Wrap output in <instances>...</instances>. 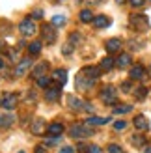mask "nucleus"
<instances>
[{"mask_svg":"<svg viewBox=\"0 0 151 153\" xmlns=\"http://www.w3.org/2000/svg\"><path fill=\"white\" fill-rule=\"evenodd\" d=\"M67 103H69V108H73V110H88V112H93L95 110L92 103H86V101H82V99L75 97V95H69Z\"/></svg>","mask_w":151,"mask_h":153,"instance_id":"7ed1b4c3","label":"nucleus"},{"mask_svg":"<svg viewBox=\"0 0 151 153\" xmlns=\"http://www.w3.org/2000/svg\"><path fill=\"white\" fill-rule=\"evenodd\" d=\"M123 2V0H116V4H121Z\"/></svg>","mask_w":151,"mask_h":153,"instance_id":"c03bdc74","label":"nucleus"},{"mask_svg":"<svg viewBox=\"0 0 151 153\" xmlns=\"http://www.w3.org/2000/svg\"><path fill=\"white\" fill-rule=\"evenodd\" d=\"M132 106L131 105H116L114 106V114H127V112H131Z\"/></svg>","mask_w":151,"mask_h":153,"instance_id":"a878e982","label":"nucleus"},{"mask_svg":"<svg viewBox=\"0 0 151 153\" xmlns=\"http://www.w3.org/2000/svg\"><path fill=\"white\" fill-rule=\"evenodd\" d=\"M88 153H101L99 146H88Z\"/></svg>","mask_w":151,"mask_h":153,"instance_id":"c9c22d12","label":"nucleus"},{"mask_svg":"<svg viewBox=\"0 0 151 153\" xmlns=\"http://www.w3.org/2000/svg\"><path fill=\"white\" fill-rule=\"evenodd\" d=\"M144 153H151V146H149V148H146V149H144Z\"/></svg>","mask_w":151,"mask_h":153,"instance_id":"79ce46f5","label":"nucleus"},{"mask_svg":"<svg viewBox=\"0 0 151 153\" xmlns=\"http://www.w3.org/2000/svg\"><path fill=\"white\" fill-rule=\"evenodd\" d=\"M131 62H132V58H131V54H127V52H123V54H119L118 56V60H116V64H118V67H127V65H131Z\"/></svg>","mask_w":151,"mask_h":153,"instance_id":"6ab92c4d","label":"nucleus"},{"mask_svg":"<svg viewBox=\"0 0 151 153\" xmlns=\"http://www.w3.org/2000/svg\"><path fill=\"white\" fill-rule=\"evenodd\" d=\"M47 71H49V64L47 62H41V64H37L32 69V76H34V79H39V76H43Z\"/></svg>","mask_w":151,"mask_h":153,"instance_id":"4468645a","label":"nucleus"},{"mask_svg":"<svg viewBox=\"0 0 151 153\" xmlns=\"http://www.w3.org/2000/svg\"><path fill=\"white\" fill-rule=\"evenodd\" d=\"M64 133V125L60 123V121H54V123L49 125V134H54V136H60Z\"/></svg>","mask_w":151,"mask_h":153,"instance_id":"aec40b11","label":"nucleus"},{"mask_svg":"<svg viewBox=\"0 0 151 153\" xmlns=\"http://www.w3.org/2000/svg\"><path fill=\"white\" fill-rule=\"evenodd\" d=\"M52 80H54L58 86H64V84L67 82V71L65 69H54L52 71V76H50Z\"/></svg>","mask_w":151,"mask_h":153,"instance_id":"9b49d317","label":"nucleus"},{"mask_svg":"<svg viewBox=\"0 0 151 153\" xmlns=\"http://www.w3.org/2000/svg\"><path fill=\"white\" fill-rule=\"evenodd\" d=\"M125 127H127V121H123V120H118L116 123H114V129H116V131H123Z\"/></svg>","mask_w":151,"mask_h":153,"instance_id":"473e14b6","label":"nucleus"},{"mask_svg":"<svg viewBox=\"0 0 151 153\" xmlns=\"http://www.w3.org/2000/svg\"><path fill=\"white\" fill-rule=\"evenodd\" d=\"M146 95H147V90L146 88H138L136 90V99H138V101H144Z\"/></svg>","mask_w":151,"mask_h":153,"instance_id":"c756f323","label":"nucleus"},{"mask_svg":"<svg viewBox=\"0 0 151 153\" xmlns=\"http://www.w3.org/2000/svg\"><path fill=\"white\" fill-rule=\"evenodd\" d=\"M129 25H131V28L136 30V32H146L149 28V21H147L146 15H132L129 19Z\"/></svg>","mask_w":151,"mask_h":153,"instance_id":"f03ea898","label":"nucleus"},{"mask_svg":"<svg viewBox=\"0 0 151 153\" xmlns=\"http://www.w3.org/2000/svg\"><path fill=\"white\" fill-rule=\"evenodd\" d=\"M13 121L15 118L11 116V114H0V129H7V127H11L13 125Z\"/></svg>","mask_w":151,"mask_h":153,"instance_id":"f3484780","label":"nucleus"},{"mask_svg":"<svg viewBox=\"0 0 151 153\" xmlns=\"http://www.w3.org/2000/svg\"><path fill=\"white\" fill-rule=\"evenodd\" d=\"M121 49V39H118V37H112V39L107 41V51L110 54H114V52H119Z\"/></svg>","mask_w":151,"mask_h":153,"instance_id":"ddd939ff","label":"nucleus"},{"mask_svg":"<svg viewBox=\"0 0 151 153\" xmlns=\"http://www.w3.org/2000/svg\"><path fill=\"white\" fill-rule=\"evenodd\" d=\"M121 90H123V91H129V90H131V84H129V82H123V84H121Z\"/></svg>","mask_w":151,"mask_h":153,"instance_id":"58836bf2","label":"nucleus"},{"mask_svg":"<svg viewBox=\"0 0 151 153\" xmlns=\"http://www.w3.org/2000/svg\"><path fill=\"white\" fill-rule=\"evenodd\" d=\"M32 17H37V19H41V17H43V10H34Z\"/></svg>","mask_w":151,"mask_h":153,"instance_id":"4c0bfd02","label":"nucleus"},{"mask_svg":"<svg viewBox=\"0 0 151 153\" xmlns=\"http://www.w3.org/2000/svg\"><path fill=\"white\" fill-rule=\"evenodd\" d=\"M2 67H4V62H2V58H0V69H2Z\"/></svg>","mask_w":151,"mask_h":153,"instance_id":"37998d69","label":"nucleus"},{"mask_svg":"<svg viewBox=\"0 0 151 153\" xmlns=\"http://www.w3.org/2000/svg\"><path fill=\"white\" fill-rule=\"evenodd\" d=\"M0 105H2V108L7 110V112H11L17 108V105H19V95L17 94H13V91H10V94H4L2 97V101H0Z\"/></svg>","mask_w":151,"mask_h":153,"instance_id":"20e7f679","label":"nucleus"},{"mask_svg":"<svg viewBox=\"0 0 151 153\" xmlns=\"http://www.w3.org/2000/svg\"><path fill=\"white\" fill-rule=\"evenodd\" d=\"M19 32L24 36V37H30V36H34V34L37 32V26H36V22L30 19V17H26V19H22V21H21V25H19Z\"/></svg>","mask_w":151,"mask_h":153,"instance_id":"423d86ee","label":"nucleus"},{"mask_svg":"<svg viewBox=\"0 0 151 153\" xmlns=\"http://www.w3.org/2000/svg\"><path fill=\"white\" fill-rule=\"evenodd\" d=\"M93 26L95 28H107V26H110V19L107 15H97V17H93Z\"/></svg>","mask_w":151,"mask_h":153,"instance_id":"dca6fc26","label":"nucleus"},{"mask_svg":"<svg viewBox=\"0 0 151 153\" xmlns=\"http://www.w3.org/2000/svg\"><path fill=\"white\" fill-rule=\"evenodd\" d=\"M32 133L34 134H41L43 133V120H36L32 123Z\"/></svg>","mask_w":151,"mask_h":153,"instance_id":"bb28decb","label":"nucleus"},{"mask_svg":"<svg viewBox=\"0 0 151 153\" xmlns=\"http://www.w3.org/2000/svg\"><path fill=\"white\" fill-rule=\"evenodd\" d=\"M78 41H80V34H78V32H73V34L69 36V43L75 47V45H77Z\"/></svg>","mask_w":151,"mask_h":153,"instance_id":"7c9ffc66","label":"nucleus"},{"mask_svg":"<svg viewBox=\"0 0 151 153\" xmlns=\"http://www.w3.org/2000/svg\"><path fill=\"white\" fill-rule=\"evenodd\" d=\"M50 25H54V26H64V25H65V17H64V15H54V17L50 19Z\"/></svg>","mask_w":151,"mask_h":153,"instance_id":"cd10ccee","label":"nucleus"},{"mask_svg":"<svg viewBox=\"0 0 151 153\" xmlns=\"http://www.w3.org/2000/svg\"><path fill=\"white\" fill-rule=\"evenodd\" d=\"M62 97V91H60V86H49L47 90H45V99H47L49 103H56L58 99Z\"/></svg>","mask_w":151,"mask_h":153,"instance_id":"9d476101","label":"nucleus"},{"mask_svg":"<svg viewBox=\"0 0 151 153\" xmlns=\"http://www.w3.org/2000/svg\"><path fill=\"white\" fill-rule=\"evenodd\" d=\"M36 153H45V146H39V148L36 149Z\"/></svg>","mask_w":151,"mask_h":153,"instance_id":"a19ab883","label":"nucleus"},{"mask_svg":"<svg viewBox=\"0 0 151 153\" xmlns=\"http://www.w3.org/2000/svg\"><path fill=\"white\" fill-rule=\"evenodd\" d=\"M132 123H134V127H136L138 131H147V129H149V121H147V118H146V116H142V114L134 118Z\"/></svg>","mask_w":151,"mask_h":153,"instance_id":"f8f14e48","label":"nucleus"},{"mask_svg":"<svg viewBox=\"0 0 151 153\" xmlns=\"http://www.w3.org/2000/svg\"><path fill=\"white\" fill-rule=\"evenodd\" d=\"M41 32H43V41L45 43H49V45H52L56 41V28H54V25H43L41 26Z\"/></svg>","mask_w":151,"mask_h":153,"instance_id":"6e6552de","label":"nucleus"},{"mask_svg":"<svg viewBox=\"0 0 151 153\" xmlns=\"http://www.w3.org/2000/svg\"><path fill=\"white\" fill-rule=\"evenodd\" d=\"M110 118H99V116H92V118H88L86 120V125H92V127H97V125H104V123H108Z\"/></svg>","mask_w":151,"mask_h":153,"instance_id":"a211bd4d","label":"nucleus"},{"mask_svg":"<svg viewBox=\"0 0 151 153\" xmlns=\"http://www.w3.org/2000/svg\"><path fill=\"white\" fill-rule=\"evenodd\" d=\"M101 69L99 67H84L78 75H77V88L78 90H90L97 82Z\"/></svg>","mask_w":151,"mask_h":153,"instance_id":"f257e3e1","label":"nucleus"},{"mask_svg":"<svg viewBox=\"0 0 151 153\" xmlns=\"http://www.w3.org/2000/svg\"><path fill=\"white\" fill-rule=\"evenodd\" d=\"M131 142H132V146H134V148H144V146H146V138H144L142 134H134Z\"/></svg>","mask_w":151,"mask_h":153,"instance_id":"b1692460","label":"nucleus"},{"mask_svg":"<svg viewBox=\"0 0 151 153\" xmlns=\"http://www.w3.org/2000/svg\"><path fill=\"white\" fill-rule=\"evenodd\" d=\"M41 47H43V43L41 41H32L28 45V52H30V56H37L41 52Z\"/></svg>","mask_w":151,"mask_h":153,"instance_id":"412c9836","label":"nucleus"},{"mask_svg":"<svg viewBox=\"0 0 151 153\" xmlns=\"http://www.w3.org/2000/svg\"><path fill=\"white\" fill-rule=\"evenodd\" d=\"M30 65H32V60L30 58H24V60H19L17 62V65H15V71H13V75L15 76H22L28 69H30Z\"/></svg>","mask_w":151,"mask_h":153,"instance_id":"1a4fd4ad","label":"nucleus"},{"mask_svg":"<svg viewBox=\"0 0 151 153\" xmlns=\"http://www.w3.org/2000/svg\"><path fill=\"white\" fill-rule=\"evenodd\" d=\"M131 79H132V80H144V79H146L144 67H142V65H134L132 69H131Z\"/></svg>","mask_w":151,"mask_h":153,"instance_id":"2eb2a0df","label":"nucleus"},{"mask_svg":"<svg viewBox=\"0 0 151 153\" xmlns=\"http://www.w3.org/2000/svg\"><path fill=\"white\" fill-rule=\"evenodd\" d=\"M101 101L104 105H116L118 103V94L114 86H104L101 90Z\"/></svg>","mask_w":151,"mask_h":153,"instance_id":"39448f33","label":"nucleus"},{"mask_svg":"<svg viewBox=\"0 0 151 153\" xmlns=\"http://www.w3.org/2000/svg\"><path fill=\"white\" fill-rule=\"evenodd\" d=\"M60 153H75V149L71 146H64L62 149H60Z\"/></svg>","mask_w":151,"mask_h":153,"instance_id":"e433bc0d","label":"nucleus"},{"mask_svg":"<svg viewBox=\"0 0 151 153\" xmlns=\"http://www.w3.org/2000/svg\"><path fill=\"white\" fill-rule=\"evenodd\" d=\"M78 19L82 22H93V13L90 11V10H82L80 15H78Z\"/></svg>","mask_w":151,"mask_h":153,"instance_id":"5701e85b","label":"nucleus"},{"mask_svg":"<svg viewBox=\"0 0 151 153\" xmlns=\"http://www.w3.org/2000/svg\"><path fill=\"white\" fill-rule=\"evenodd\" d=\"M71 136H73V138H86V136H90V134H92V129H88L84 123H75L73 127H71Z\"/></svg>","mask_w":151,"mask_h":153,"instance_id":"0eeeda50","label":"nucleus"},{"mask_svg":"<svg viewBox=\"0 0 151 153\" xmlns=\"http://www.w3.org/2000/svg\"><path fill=\"white\" fill-rule=\"evenodd\" d=\"M60 142V136H54V134H49V138L45 140V146H54V144Z\"/></svg>","mask_w":151,"mask_h":153,"instance_id":"c85d7f7f","label":"nucleus"},{"mask_svg":"<svg viewBox=\"0 0 151 153\" xmlns=\"http://www.w3.org/2000/svg\"><path fill=\"white\" fill-rule=\"evenodd\" d=\"M0 51H2V41H0Z\"/></svg>","mask_w":151,"mask_h":153,"instance_id":"a18cd8bd","label":"nucleus"},{"mask_svg":"<svg viewBox=\"0 0 151 153\" xmlns=\"http://www.w3.org/2000/svg\"><path fill=\"white\" fill-rule=\"evenodd\" d=\"M50 82H52V79H50V76L43 75V76H39V79H37V86H39V88H45V90H47V88L50 86Z\"/></svg>","mask_w":151,"mask_h":153,"instance_id":"393cba45","label":"nucleus"},{"mask_svg":"<svg viewBox=\"0 0 151 153\" xmlns=\"http://www.w3.org/2000/svg\"><path fill=\"white\" fill-rule=\"evenodd\" d=\"M19 153H24V151H19Z\"/></svg>","mask_w":151,"mask_h":153,"instance_id":"49530a36","label":"nucleus"},{"mask_svg":"<svg viewBox=\"0 0 151 153\" xmlns=\"http://www.w3.org/2000/svg\"><path fill=\"white\" fill-rule=\"evenodd\" d=\"M86 2H88V4H101L103 0H86Z\"/></svg>","mask_w":151,"mask_h":153,"instance_id":"ea45409f","label":"nucleus"},{"mask_svg":"<svg viewBox=\"0 0 151 153\" xmlns=\"http://www.w3.org/2000/svg\"><path fill=\"white\" fill-rule=\"evenodd\" d=\"M114 64H116L114 60H112L110 56H107V58H103V60H101V65H99V69H101V71H110L112 67H114Z\"/></svg>","mask_w":151,"mask_h":153,"instance_id":"4be33fe9","label":"nucleus"},{"mask_svg":"<svg viewBox=\"0 0 151 153\" xmlns=\"http://www.w3.org/2000/svg\"><path fill=\"white\" fill-rule=\"evenodd\" d=\"M129 4L132 6V7H142L146 4V0H129Z\"/></svg>","mask_w":151,"mask_h":153,"instance_id":"72a5a7b5","label":"nucleus"},{"mask_svg":"<svg viewBox=\"0 0 151 153\" xmlns=\"http://www.w3.org/2000/svg\"><path fill=\"white\" fill-rule=\"evenodd\" d=\"M108 153H123V149H121V146H118V144H110L108 146V149H107Z\"/></svg>","mask_w":151,"mask_h":153,"instance_id":"2f4dec72","label":"nucleus"},{"mask_svg":"<svg viewBox=\"0 0 151 153\" xmlns=\"http://www.w3.org/2000/svg\"><path fill=\"white\" fill-rule=\"evenodd\" d=\"M62 52H64V54H71V52H73V45H71V43H69V45H64Z\"/></svg>","mask_w":151,"mask_h":153,"instance_id":"f704fd0d","label":"nucleus"}]
</instances>
